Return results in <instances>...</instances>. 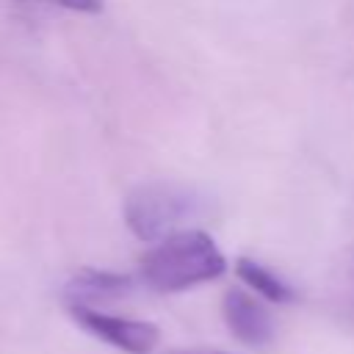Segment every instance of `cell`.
Returning a JSON list of instances; mask_svg holds the SVG:
<instances>
[{
    "label": "cell",
    "mask_w": 354,
    "mask_h": 354,
    "mask_svg": "<svg viewBox=\"0 0 354 354\" xmlns=\"http://www.w3.org/2000/svg\"><path fill=\"white\" fill-rule=\"evenodd\" d=\"M227 271L216 241L202 230H180L144 252L138 263L141 282L158 293H180L210 282Z\"/></svg>",
    "instance_id": "obj_1"
},
{
    "label": "cell",
    "mask_w": 354,
    "mask_h": 354,
    "mask_svg": "<svg viewBox=\"0 0 354 354\" xmlns=\"http://www.w3.org/2000/svg\"><path fill=\"white\" fill-rule=\"evenodd\" d=\"M66 310H69V315L75 318L77 326H83L94 337H100L108 346H113L119 351H127V354H149L160 340L158 326L149 324V321L111 315L100 307H66Z\"/></svg>",
    "instance_id": "obj_3"
},
{
    "label": "cell",
    "mask_w": 354,
    "mask_h": 354,
    "mask_svg": "<svg viewBox=\"0 0 354 354\" xmlns=\"http://www.w3.org/2000/svg\"><path fill=\"white\" fill-rule=\"evenodd\" d=\"M221 313L227 321V329L246 346H266L274 340L277 326L268 307L246 293L243 288H230L221 299Z\"/></svg>",
    "instance_id": "obj_4"
},
{
    "label": "cell",
    "mask_w": 354,
    "mask_h": 354,
    "mask_svg": "<svg viewBox=\"0 0 354 354\" xmlns=\"http://www.w3.org/2000/svg\"><path fill=\"white\" fill-rule=\"evenodd\" d=\"M171 354H227V351H216V348H183V351H171Z\"/></svg>",
    "instance_id": "obj_9"
},
{
    "label": "cell",
    "mask_w": 354,
    "mask_h": 354,
    "mask_svg": "<svg viewBox=\"0 0 354 354\" xmlns=\"http://www.w3.org/2000/svg\"><path fill=\"white\" fill-rule=\"evenodd\" d=\"M64 8H72V11H86V14H97L102 11V0H58Z\"/></svg>",
    "instance_id": "obj_8"
},
{
    "label": "cell",
    "mask_w": 354,
    "mask_h": 354,
    "mask_svg": "<svg viewBox=\"0 0 354 354\" xmlns=\"http://www.w3.org/2000/svg\"><path fill=\"white\" fill-rule=\"evenodd\" d=\"M235 271H238V277H241L249 288H254V293H260V296H263V299H268V301L288 304V301H293V299H296V290H293L282 277H277L271 268H266V266H263V263H257V260L238 257Z\"/></svg>",
    "instance_id": "obj_6"
},
{
    "label": "cell",
    "mask_w": 354,
    "mask_h": 354,
    "mask_svg": "<svg viewBox=\"0 0 354 354\" xmlns=\"http://www.w3.org/2000/svg\"><path fill=\"white\" fill-rule=\"evenodd\" d=\"M202 216V196L177 183H141L124 199V221L141 241H163L180 230H191L194 218Z\"/></svg>",
    "instance_id": "obj_2"
},
{
    "label": "cell",
    "mask_w": 354,
    "mask_h": 354,
    "mask_svg": "<svg viewBox=\"0 0 354 354\" xmlns=\"http://www.w3.org/2000/svg\"><path fill=\"white\" fill-rule=\"evenodd\" d=\"M335 307L340 313L343 321L354 324V257L343 266V274L337 279V288H335Z\"/></svg>",
    "instance_id": "obj_7"
},
{
    "label": "cell",
    "mask_w": 354,
    "mask_h": 354,
    "mask_svg": "<svg viewBox=\"0 0 354 354\" xmlns=\"http://www.w3.org/2000/svg\"><path fill=\"white\" fill-rule=\"evenodd\" d=\"M133 285L136 282L127 274L102 271V268H80L64 285V301L66 307H97L105 301L124 299L127 293H133Z\"/></svg>",
    "instance_id": "obj_5"
}]
</instances>
